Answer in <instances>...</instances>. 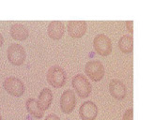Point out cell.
<instances>
[{
	"label": "cell",
	"instance_id": "10",
	"mask_svg": "<svg viewBox=\"0 0 154 120\" xmlns=\"http://www.w3.org/2000/svg\"><path fill=\"white\" fill-rule=\"evenodd\" d=\"M109 92L114 99L121 100L127 96V87L120 80L114 79L109 84Z\"/></svg>",
	"mask_w": 154,
	"mask_h": 120
},
{
	"label": "cell",
	"instance_id": "9",
	"mask_svg": "<svg viewBox=\"0 0 154 120\" xmlns=\"http://www.w3.org/2000/svg\"><path fill=\"white\" fill-rule=\"evenodd\" d=\"M98 114V106L90 100L85 101L79 108V116L82 120H95Z\"/></svg>",
	"mask_w": 154,
	"mask_h": 120
},
{
	"label": "cell",
	"instance_id": "18",
	"mask_svg": "<svg viewBox=\"0 0 154 120\" xmlns=\"http://www.w3.org/2000/svg\"><path fill=\"white\" fill-rule=\"evenodd\" d=\"M44 120H60V118L55 114H50L44 118Z\"/></svg>",
	"mask_w": 154,
	"mask_h": 120
},
{
	"label": "cell",
	"instance_id": "4",
	"mask_svg": "<svg viewBox=\"0 0 154 120\" xmlns=\"http://www.w3.org/2000/svg\"><path fill=\"white\" fill-rule=\"evenodd\" d=\"M93 48L99 56H108L113 48L111 39L104 34H98L93 40Z\"/></svg>",
	"mask_w": 154,
	"mask_h": 120
},
{
	"label": "cell",
	"instance_id": "20",
	"mask_svg": "<svg viewBox=\"0 0 154 120\" xmlns=\"http://www.w3.org/2000/svg\"><path fill=\"white\" fill-rule=\"evenodd\" d=\"M0 120H2V117H1V116H0Z\"/></svg>",
	"mask_w": 154,
	"mask_h": 120
},
{
	"label": "cell",
	"instance_id": "1",
	"mask_svg": "<svg viewBox=\"0 0 154 120\" xmlns=\"http://www.w3.org/2000/svg\"><path fill=\"white\" fill-rule=\"evenodd\" d=\"M46 80H47L48 84L51 86L55 88H60L66 84L67 81L66 71L59 66H53L47 71Z\"/></svg>",
	"mask_w": 154,
	"mask_h": 120
},
{
	"label": "cell",
	"instance_id": "3",
	"mask_svg": "<svg viewBox=\"0 0 154 120\" xmlns=\"http://www.w3.org/2000/svg\"><path fill=\"white\" fill-rule=\"evenodd\" d=\"M85 73L93 82H100L104 77V66L99 60H90L85 65Z\"/></svg>",
	"mask_w": 154,
	"mask_h": 120
},
{
	"label": "cell",
	"instance_id": "13",
	"mask_svg": "<svg viewBox=\"0 0 154 120\" xmlns=\"http://www.w3.org/2000/svg\"><path fill=\"white\" fill-rule=\"evenodd\" d=\"M10 33L12 39L16 40H26L29 36L27 28L24 25L19 24V22L11 26Z\"/></svg>",
	"mask_w": 154,
	"mask_h": 120
},
{
	"label": "cell",
	"instance_id": "14",
	"mask_svg": "<svg viewBox=\"0 0 154 120\" xmlns=\"http://www.w3.org/2000/svg\"><path fill=\"white\" fill-rule=\"evenodd\" d=\"M119 49L121 52L125 55H129L134 51V38L132 36L124 35L122 36L118 42Z\"/></svg>",
	"mask_w": 154,
	"mask_h": 120
},
{
	"label": "cell",
	"instance_id": "15",
	"mask_svg": "<svg viewBox=\"0 0 154 120\" xmlns=\"http://www.w3.org/2000/svg\"><path fill=\"white\" fill-rule=\"evenodd\" d=\"M26 107L27 112L35 118H42L43 117L44 112L42 111L40 109V107H38L36 99H33V98L28 99L26 102Z\"/></svg>",
	"mask_w": 154,
	"mask_h": 120
},
{
	"label": "cell",
	"instance_id": "11",
	"mask_svg": "<svg viewBox=\"0 0 154 120\" xmlns=\"http://www.w3.org/2000/svg\"><path fill=\"white\" fill-rule=\"evenodd\" d=\"M66 27L64 24L60 21H53L48 25L47 33L51 40H59L63 38L65 34Z\"/></svg>",
	"mask_w": 154,
	"mask_h": 120
},
{
	"label": "cell",
	"instance_id": "12",
	"mask_svg": "<svg viewBox=\"0 0 154 120\" xmlns=\"http://www.w3.org/2000/svg\"><path fill=\"white\" fill-rule=\"evenodd\" d=\"M52 101H53V93L51 91V89L48 87L43 88L41 91L40 95H38V98L37 100L38 107H40L42 111L45 112L50 107Z\"/></svg>",
	"mask_w": 154,
	"mask_h": 120
},
{
	"label": "cell",
	"instance_id": "17",
	"mask_svg": "<svg viewBox=\"0 0 154 120\" xmlns=\"http://www.w3.org/2000/svg\"><path fill=\"white\" fill-rule=\"evenodd\" d=\"M126 27H127V29H128V31L132 34V33H134V22L133 21H128V22H126Z\"/></svg>",
	"mask_w": 154,
	"mask_h": 120
},
{
	"label": "cell",
	"instance_id": "19",
	"mask_svg": "<svg viewBox=\"0 0 154 120\" xmlns=\"http://www.w3.org/2000/svg\"><path fill=\"white\" fill-rule=\"evenodd\" d=\"M3 43H4V38H3L2 34L0 33V47L2 46V45H3Z\"/></svg>",
	"mask_w": 154,
	"mask_h": 120
},
{
	"label": "cell",
	"instance_id": "16",
	"mask_svg": "<svg viewBox=\"0 0 154 120\" xmlns=\"http://www.w3.org/2000/svg\"><path fill=\"white\" fill-rule=\"evenodd\" d=\"M123 120H134V110L132 108L125 111L123 115Z\"/></svg>",
	"mask_w": 154,
	"mask_h": 120
},
{
	"label": "cell",
	"instance_id": "5",
	"mask_svg": "<svg viewBox=\"0 0 154 120\" xmlns=\"http://www.w3.org/2000/svg\"><path fill=\"white\" fill-rule=\"evenodd\" d=\"M7 57L12 65L21 66L26 61V52L20 44H11L7 51Z\"/></svg>",
	"mask_w": 154,
	"mask_h": 120
},
{
	"label": "cell",
	"instance_id": "2",
	"mask_svg": "<svg viewBox=\"0 0 154 120\" xmlns=\"http://www.w3.org/2000/svg\"><path fill=\"white\" fill-rule=\"evenodd\" d=\"M72 86L75 90V92L77 93V95L81 99L88 98L92 91V86L90 84V82L83 74L75 75L72 81Z\"/></svg>",
	"mask_w": 154,
	"mask_h": 120
},
{
	"label": "cell",
	"instance_id": "8",
	"mask_svg": "<svg viewBox=\"0 0 154 120\" xmlns=\"http://www.w3.org/2000/svg\"><path fill=\"white\" fill-rule=\"evenodd\" d=\"M88 24L85 21H70L67 25V31L72 39H80L87 32Z\"/></svg>",
	"mask_w": 154,
	"mask_h": 120
},
{
	"label": "cell",
	"instance_id": "6",
	"mask_svg": "<svg viewBox=\"0 0 154 120\" xmlns=\"http://www.w3.org/2000/svg\"><path fill=\"white\" fill-rule=\"evenodd\" d=\"M76 106V97L72 89H67L60 97V109L63 114L70 115Z\"/></svg>",
	"mask_w": 154,
	"mask_h": 120
},
{
	"label": "cell",
	"instance_id": "7",
	"mask_svg": "<svg viewBox=\"0 0 154 120\" xmlns=\"http://www.w3.org/2000/svg\"><path fill=\"white\" fill-rule=\"evenodd\" d=\"M3 86L6 91L13 97H21L26 89L24 82L16 77L7 78L3 82Z\"/></svg>",
	"mask_w": 154,
	"mask_h": 120
}]
</instances>
